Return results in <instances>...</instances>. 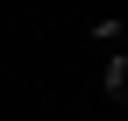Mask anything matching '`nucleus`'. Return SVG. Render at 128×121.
Listing matches in <instances>:
<instances>
[{"label": "nucleus", "instance_id": "f257e3e1", "mask_svg": "<svg viewBox=\"0 0 128 121\" xmlns=\"http://www.w3.org/2000/svg\"><path fill=\"white\" fill-rule=\"evenodd\" d=\"M107 93H114V100H128V50L107 64Z\"/></svg>", "mask_w": 128, "mask_h": 121}]
</instances>
